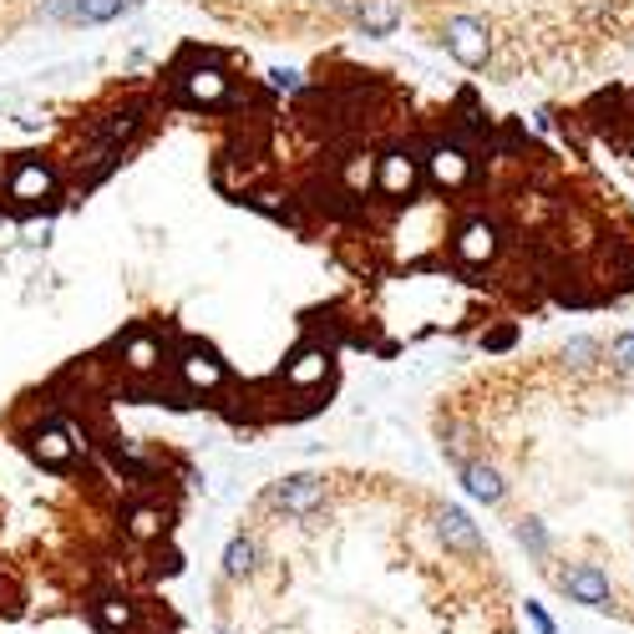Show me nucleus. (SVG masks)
Segmentation results:
<instances>
[{
    "mask_svg": "<svg viewBox=\"0 0 634 634\" xmlns=\"http://www.w3.org/2000/svg\"><path fill=\"white\" fill-rule=\"evenodd\" d=\"M518 341V325H502V331H492V335H482V345L488 351H508V345Z\"/></svg>",
    "mask_w": 634,
    "mask_h": 634,
    "instance_id": "5701e85b",
    "label": "nucleus"
},
{
    "mask_svg": "<svg viewBox=\"0 0 634 634\" xmlns=\"http://www.w3.org/2000/svg\"><path fill=\"white\" fill-rule=\"evenodd\" d=\"M178 87H183L188 102H224L229 97V71L213 62V56H203L199 67H188L183 77H178Z\"/></svg>",
    "mask_w": 634,
    "mask_h": 634,
    "instance_id": "ddd939ff",
    "label": "nucleus"
},
{
    "mask_svg": "<svg viewBox=\"0 0 634 634\" xmlns=\"http://www.w3.org/2000/svg\"><path fill=\"white\" fill-rule=\"evenodd\" d=\"M41 15H46V21H71V15H77V0H41Z\"/></svg>",
    "mask_w": 634,
    "mask_h": 634,
    "instance_id": "4be33fe9",
    "label": "nucleus"
},
{
    "mask_svg": "<svg viewBox=\"0 0 634 634\" xmlns=\"http://www.w3.org/2000/svg\"><path fill=\"white\" fill-rule=\"evenodd\" d=\"M351 11H356V26L366 36H391L401 26V15H407V0H356Z\"/></svg>",
    "mask_w": 634,
    "mask_h": 634,
    "instance_id": "4468645a",
    "label": "nucleus"
},
{
    "mask_svg": "<svg viewBox=\"0 0 634 634\" xmlns=\"http://www.w3.org/2000/svg\"><path fill=\"white\" fill-rule=\"evenodd\" d=\"M219 634H234V630H219Z\"/></svg>",
    "mask_w": 634,
    "mask_h": 634,
    "instance_id": "393cba45",
    "label": "nucleus"
},
{
    "mask_svg": "<svg viewBox=\"0 0 634 634\" xmlns=\"http://www.w3.org/2000/svg\"><path fill=\"white\" fill-rule=\"evenodd\" d=\"M26 452L41 467L62 472V467H71L77 457H87V432H81L77 422H67V416H46L41 426H31Z\"/></svg>",
    "mask_w": 634,
    "mask_h": 634,
    "instance_id": "7ed1b4c3",
    "label": "nucleus"
},
{
    "mask_svg": "<svg viewBox=\"0 0 634 634\" xmlns=\"http://www.w3.org/2000/svg\"><path fill=\"white\" fill-rule=\"evenodd\" d=\"M432 523H436V538H442V548L447 554H457V558H482L488 554V538H482V529H477L472 518L457 508V502H442L432 513Z\"/></svg>",
    "mask_w": 634,
    "mask_h": 634,
    "instance_id": "6e6552de",
    "label": "nucleus"
},
{
    "mask_svg": "<svg viewBox=\"0 0 634 634\" xmlns=\"http://www.w3.org/2000/svg\"><path fill=\"white\" fill-rule=\"evenodd\" d=\"M513 533H518V543H523V548H529L533 558H543V554H548V529H543L538 518H518V523H513Z\"/></svg>",
    "mask_w": 634,
    "mask_h": 634,
    "instance_id": "6ab92c4d",
    "label": "nucleus"
},
{
    "mask_svg": "<svg viewBox=\"0 0 634 634\" xmlns=\"http://www.w3.org/2000/svg\"><path fill=\"white\" fill-rule=\"evenodd\" d=\"M269 87L275 92H300V71H269Z\"/></svg>",
    "mask_w": 634,
    "mask_h": 634,
    "instance_id": "b1692460",
    "label": "nucleus"
},
{
    "mask_svg": "<svg viewBox=\"0 0 634 634\" xmlns=\"http://www.w3.org/2000/svg\"><path fill=\"white\" fill-rule=\"evenodd\" d=\"M137 127H143V107H122V112H112V118H107L102 127H97L92 143L118 147V153H122V143H127V137H133Z\"/></svg>",
    "mask_w": 634,
    "mask_h": 634,
    "instance_id": "f3484780",
    "label": "nucleus"
},
{
    "mask_svg": "<svg viewBox=\"0 0 634 634\" xmlns=\"http://www.w3.org/2000/svg\"><path fill=\"white\" fill-rule=\"evenodd\" d=\"M426 178V163L416 147H386L376 158V193L381 199H411Z\"/></svg>",
    "mask_w": 634,
    "mask_h": 634,
    "instance_id": "423d86ee",
    "label": "nucleus"
},
{
    "mask_svg": "<svg viewBox=\"0 0 634 634\" xmlns=\"http://www.w3.org/2000/svg\"><path fill=\"white\" fill-rule=\"evenodd\" d=\"M87 609H92V624L102 634H137V624H143V604L127 589H102Z\"/></svg>",
    "mask_w": 634,
    "mask_h": 634,
    "instance_id": "1a4fd4ad",
    "label": "nucleus"
},
{
    "mask_svg": "<svg viewBox=\"0 0 634 634\" xmlns=\"http://www.w3.org/2000/svg\"><path fill=\"white\" fill-rule=\"evenodd\" d=\"M604 360L620 370V376H634V335L630 331L614 335V341H609V351H604Z\"/></svg>",
    "mask_w": 634,
    "mask_h": 634,
    "instance_id": "aec40b11",
    "label": "nucleus"
},
{
    "mask_svg": "<svg viewBox=\"0 0 634 634\" xmlns=\"http://www.w3.org/2000/svg\"><path fill=\"white\" fill-rule=\"evenodd\" d=\"M168 529H173V508L168 502H133L127 513H122V533L133 543H163L168 538Z\"/></svg>",
    "mask_w": 634,
    "mask_h": 634,
    "instance_id": "f8f14e48",
    "label": "nucleus"
},
{
    "mask_svg": "<svg viewBox=\"0 0 634 634\" xmlns=\"http://www.w3.org/2000/svg\"><path fill=\"white\" fill-rule=\"evenodd\" d=\"M5 193H11L15 203L52 199V193H56V173H52V163H41V158H21V163L11 168V178H5Z\"/></svg>",
    "mask_w": 634,
    "mask_h": 634,
    "instance_id": "9b49d317",
    "label": "nucleus"
},
{
    "mask_svg": "<svg viewBox=\"0 0 634 634\" xmlns=\"http://www.w3.org/2000/svg\"><path fill=\"white\" fill-rule=\"evenodd\" d=\"M463 488H467V498H477V502H488V508H498L502 498H508V482H502V472L492 463H482V457H472V463L463 467Z\"/></svg>",
    "mask_w": 634,
    "mask_h": 634,
    "instance_id": "2eb2a0df",
    "label": "nucleus"
},
{
    "mask_svg": "<svg viewBox=\"0 0 634 634\" xmlns=\"http://www.w3.org/2000/svg\"><path fill=\"white\" fill-rule=\"evenodd\" d=\"M558 589H564L574 604L583 609H609V574L599 564H574L558 574Z\"/></svg>",
    "mask_w": 634,
    "mask_h": 634,
    "instance_id": "9d476101",
    "label": "nucleus"
},
{
    "mask_svg": "<svg viewBox=\"0 0 634 634\" xmlns=\"http://www.w3.org/2000/svg\"><path fill=\"white\" fill-rule=\"evenodd\" d=\"M325 502H331V482L320 472H290L269 482V508L285 518H315Z\"/></svg>",
    "mask_w": 634,
    "mask_h": 634,
    "instance_id": "20e7f679",
    "label": "nucleus"
},
{
    "mask_svg": "<svg viewBox=\"0 0 634 634\" xmlns=\"http://www.w3.org/2000/svg\"><path fill=\"white\" fill-rule=\"evenodd\" d=\"M523 614H529L533 634H558V624L548 620V609H543V604H533V599H529V604H523Z\"/></svg>",
    "mask_w": 634,
    "mask_h": 634,
    "instance_id": "412c9836",
    "label": "nucleus"
},
{
    "mask_svg": "<svg viewBox=\"0 0 634 634\" xmlns=\"http://www.w3.org/2000/svg\"><path fill=\"white\" fill-rule=\"evenodd\" d=\"M168 366H173V376H178V386H183L188 397H213V391H224L229 386V366L209 341H183L168 356Z\"/></svg>",
    "mask_w": 634,
    "mask_h": 634,
    "instance_id": "f03ea898",
    "label": "nucleus"
},
{
    "mask_svg": "<svg viewBox=\"0 0 634 634\" xmlns=\"http://www.w3.org/2000/svg\"><path fill=\"white\" fill-rule=\"evenodd\" d=\"M335 376V351L325 341H304L285 366H279V386H290L300 397H315L320 386Z\"/></svg>",
    "mask_w": 634,
    "mask_h": 634,
    "instance_id": "39448f33",
    "label": "nucleus"
},
{
    "mask_svg": "<svg viewBox=\"0 0 634 634\" xmlns=\"http://www.w3.org/2000/svg\"><path fill=\"white\" fill-rule=\"evenodd\" d=\"M168 345H163V335L153 331H127L118 341V366L122 376H133V381H153V376H163V366H168Z\"/></svg>",
    "mask_w": 634,
    "mask_h": 634,
    "instance_id": "0eeeda50",
    "label": "nucleus"
},
{
    "mask_svg": "<svg viewBox=\"0 0 634 634\" xmlns=\"http://www.w3.org/2000/svg\"><path fill=\"white\" fill-rule=\"evenodd\" d=\"M133 0H77V15H71V26H107V21H118Z\"/></svg>",
    "mask_w": 634,
    "mask_h": 634,
    "instance_id": "a211bd4d",
    "label": "nucleus"
},
{
    "mask_svg": "<svg viewBox=\"0 0 634 634\" xmlns=\"http://www.w3.org/2000/svg\"><path fill=\"white\" fill-rule=\"evenodd\" d=\"M558 127L574 137H599V143L634 168V87H604V92L583 97L574 112H558Z\"/></svg>",
    "mask_w": 634,
    "mask_h": 634,
    "instance_id": "f257e3e1",
    "label": "nucleus"
},
{
    "mask_svg": "<svg viewBox=\"0 0 634 634\" xmlns=\"http://www.w3.org/2000/svg\"><path fill=\"white\" fill-rule=\"evenodd\" d=\"M224 579H254L259 574V538L254 533H234V538L224 543Z\"/></svg>",
    "mask_w": 634,
    "mask_h": 634,
    "instance_id": "dca6fc26",
    "label": "nucleus"
},
{
    "mask_svg": "<svg viewBox=\"0 0 634 634\" xmlns=\"http://www.w3.org/2000/svg\"><path fill=\"white\" fill-rule=\"evenodd\" d=\"M498 634H513V630H498Z\"/></svg>",
    "mask_w": 634,
    "mask_h": 634,
    "instance_id": "a878e982",
    "label": "nucleus"
}]
</instances>
